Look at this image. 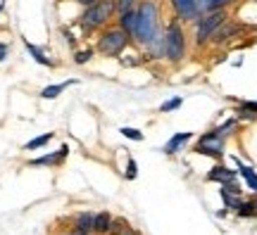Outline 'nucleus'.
<instances>
[{
  "instance_id": "obj_24",
  "label": "nucleus",
  "mask_w": 257,
  "mask_h": 235,
  "mask_svg": "<svg viewBox=\"0 0 257 235\" xmlns=\"http://www.w3.org/2000/svg\"><path fill=\"white\" fill-rule=\"evenodd\" d=\"M221 199H224V204L229 209H238L240 207V195H233V192H226V190H221Z\"/></svg>"
},
{
  "instance_id": "obj_5",
  "label": "nucleus",
  "mask_w": 257,
  "mask_h": 235,
  "mask_svg": "<svg viewBox=\"0 0 257 235\" xmlns=\"http://www.w3.org/2000/svg\"><path fill=\"white\" fill-rule=\"evenodd\" d=\"M229 19V10H212V12H202L200 19L195 22V46H205L210 43L214 31Z\"/></svg>"
},
{
  "instance_id": "obj_35",
  "label": "nucleus",
  "mask_w": 257,
  "mask_h": 235,
  "mask_svg": "<svg viewBox=\"0 0 257 235\" xmlns=\"http://www.w3.org/2000/svg\"><path fill=\"white\" fill-rule=\"evenodd\" d=\"M62 235H76V233H74V230H69V233H62Z\"/></svg>"
},
{
  "instance_id": "obj_9",
  "label": "nucleus",
  "mask_w": 257,
  "mask_h": 235,
  "mask_svg": "<svg viewBox=\"0 0 257 235\" xmlns=\"http://www.w3.org/2000/svg\"><path fill=\"white\" fill-rule=\"evenodd\" d=\"M67 154H69V147L62 145L57 152H50V154H43V157H38V159H31L29 166L34 169V166H60V164L67 159Z\"/></svg>"
},
{
  "instance_id": "obj_17",
  "label": "nucleus",
  "mask_w": 257,
  "mask_h": 235,
  "mask_svg": "<svg viewBox=\"0 0 257 235\" xmlns=\"http://www.w3.org/2000/svg\"><path fill=\"white\" fill-rule=\"evenodd\" d=\"M110 235H141L136 228L128 223L124 216H114L112 221V228H110Z\"/></svg>"
},
{
  "instance_id": "obj_22",
  "label": "nucleus",
  "mask_w": 257,
  "mask_h": 235,
  "mask_svg": "<svg viewBox=\"0 0 257 235\" xmlns=\"http://www.w3.org/2000/svg\"><path fill=\"white\" fill-rule=\"evenodd\" d=\"M236 112L240 119H257V102H240Z\"/></svg>"
},
{
  "instance_id": "obj_21",
  "label": "nucleus",
  "mask_w": 257,
  "mask_h": 235,
  "mask_svg": "<svg viewBox=\"0 0 257 235\" xmlns=\"http://www.w3.org/2000/svg\"><path fill=\"white\" fill-rule=\"evenodd\" d=\"M238 173L245 178V183H248V188L252 190V192H257V173L252 166H245V164H238Z\"/></svg>"
},
{
  "instance_id": "obj_32",
  "label": "nucleus",
  "mask_w": 257,
  "mask_h": 235,
  "mask_svg": "<svg viewBox=\"0 0 257 235\" xmlns=\"http://www.w3.org/2000/svg\"><path fill=\"white\" fill-rule=\"evenodd\" d=\"M62 36H64V41H67V46H72V48H76V36H74L69 29H62Z\"/></svg>"
},
{
  "instance_id": "obj_7",
  "label": "nucleus",
  "mask_w": 257,
  "mask_h": 235,
  "mask_svg": "<svg viewBox=\"0 0 257 235\" xmlns=\"http://www.w3.org/2000/svg\"><path fill=\"white\" fill-rule=\"evenodd\" d=\"M172 5H174L179 22H198L202 15L198 0H172Z\"/></svg>"
},
{
  "instance_id": "obj_11",
  "label": "nucleus",
  "mask_w": 257,
  "mask_h": 235,
  "mask_svg": "<svg viewBox=\"0 0 257 235\" xmlns=\"http://www.w3.org/2000/svg\"><path fill=\"white\" fill-rule=\"evenodd\" d=\"M236 176L238 173L233 171V169H226V166H221V164H217L212 171H207V181H212V183H229V181H236Z\"/></svg>"
},
{
  "instance_id": "obj_16",
  "label": "nucleus",
  "mask_w": 257,
  "mask_h": 235,
  "mask_svg": "<svg viewBox=\"0 0 257 235\" xmlns=\"http://www.w3.org/2000/svg\"><path fill=\"white\" fill-rule=\"evenodd\" d=\"M146 48V57L148 60H162L165 57V34L160 38H155V41H150Z\"/></svg>"
},
{
  "instance_id": "obj_33",
  "label": "nucleus",
  "mask_w": 257,
  "mask_h": 235,
  "mask_svg": "<svg viewBox=\"0 0 257 235\" xmlns=\"http://www.w3.org/2000/svg\"><path fill=\"white\" fill-rule=\"evenodd\" d=\"M8 53H10V46H8V43H0V62L8 57Z\"/></svg>"
},
{
  "instance_id": "obj_20",
  "label": "nucleus",
  "mask_w": 257,
  "mask_h": 235,
  "mask_svg": "<svg viewBox=\"0 0 257 235\" xmlns=\"http://www.w3.org/2000/svg\"><path fill=\"white\" fill-rule=\"evenodd\" d=\"M55 138V133L50 131V133H43V136H38V138H34V140H29L27 145H24V150L27 152H34V150H41V147H46L50 140Z\"/></svg>"
},
{
  "instance_id": "obj_26",
  "label": "nucleus",
  "mask_w": 257,
  "mask_h": 235,
  "mask_svg": "<svg viewBox=\"0 0 257 235\" xmlns=\"http://www.w3.org/2000/svg\"><path fill=\"white\" fill-rule=\"evenodd\" d=\"M119 133H121L124 138H128V140H136V143H141V140H143V133H141L138 128L124 126V128H119Z\"/></svg>"
},
{
  "instance_id": "obj_13",
  "label": "nucleus",
  "mask_w": 257,
  "mask_h": 235,
  "mask_svg": "<svg viewBox=\"0 0 257 235\" xmlns=\"http://www.w3.org/2000/svg\"><path fill=\"white\" fill-rule=\"evenodd\" d=\"M191 138H193L191 131H184V133H176V136H172L169 140H167V145L162 147V152H165V154H176L179 150H181V147H184L186 143H188V140H191Z\"/></svg>"
},
{
  "instance_id": "obj_18",
  "label": "nucleus",
  "mask_w": 257,
  "mask_h": 235,
  "mask_svg": "<svg viewBox=\"0 0 257 235\" xmlns=\"http://www.w3.org/2000/svg\"><path fill=\"white\" fill-rule=\"evenodd\" d=\"M74 79L72 81H62V83H55V86H46V88H43V91H41V98L43 100H55L57 95H60V93L64 91V88H69V86H74Z\"/></svg>"
},
{
  "instance_id": "obj_4",
  "label": "nucleus",
  "mask_w": 257,
  "mask_h": 235,
  "mask_svg": "<svg viewBox=\"0 0 257 235\" xmlns=\"http://www.w3.org/2000/svg\"><path fill=\"white\" fill-rule=\"evenodd\" d=\"M186 31L181 27L179 19H172L165 29V60H169L172 64L184 62L186 57Z\"/></svg>"
},
{
  "instance_id": "obj_29",
  "label": "nucleus",
  "mask_w": 257,
  "mask_h": 235,
  "mask_svg": "<svg viewBox=\"0 0 257 235\" xmlns=\"http://www.w3.org/2000/svg\"><path fill=\"white\" fill-rule=\"evenodd\" d=\"M124 176H126L128 181H134L138 176V164H136V159L134 157H128V162H126V171H124Z\"/></svg>"
},
{
  "instance_id": "obj_19",
  "label": "nucleus",
  "mask_w": 257,
  "mask_h": 235,
  "mask_svg": "<svg viewBox=\"0 0 257 235\" xmlns=\"http://www.w3.org/2000/svg\"><path fill=\"white\" fill-rule=\"evenodd\" d=\"M236 0H198L200 12H212V10H226L229 5H233Z\"/></svg>"
},
{
  "instance_id": "obj_31",
  "label": "nucleus",
  "mask_w": 257,
  "mask_h": 235,
  "mask_svg": "<svg viewBox=\"0 0 257 235\" xmlns=\"http://www.w3.org/2000/svg\"><path fill=\"white\" fill-rule=\"evenodd\" d=\"M221 190H226V192H233V195H240V185H238L236 181L221 183Z\"/></svg>"
},
{
  "instance_id": "obj_27",
  "label": "nucleus",
  "mask_w": 257,
  "mask_h": 235,
  "mask_svg": "<svg viewBox=\"0 0 257 235\" xmlns=\"http://www.w3.org/2000/svg\"><path fill=\"white\" fill-rule=\"evenodd\" d=\"M236 126H238V119H226V121H224L221 126H217L214 131H217L219 136H226V133H231V131H233Z\"/></svg>"
},
{
  "instance_id": "obj_28",
  "label": "nucleus",
  "mask_w": 257,
  "mask_h": 235,
  "mask_svg": "<svg viewBox=\"0 0 257 235\" xmlns=\"http://www.w3.org/2000/svg\"><path fill=\"white\" fill-rule=\"evenodd\" d=\"M181 102H184L181 98H172V100H167V102H162V107H160V112H162V114H167V112H174V109L181 107Z\"/></svg>"
},
{
  "instance_id": "obj_10",
  "label": "nucleus",
  "mask_w": 257,
  "mask_h": 235,
  "mask_svg": "<svg viewBox=\"0 0 257 235\" xmlns=\"http://www.w3.org/2000/svg\"><path fill=\"white\" fill-rule=\"evenodd\" d=\"M117 27L124 29L128 36H131V41H134L136 27H138V10L131 8V10H126V12H119V15H117Z\"/></svg>"
},
{
  "instance_id": "obj_23",
  "label": "nucleus",
  "mask_w": 257,
  "mask_h": 235,
  "mask_svg": "<svg viewBox=\"0 0 257 235\" xmlns=\"http://www.w3.org/2000/svg\"><path fill=\"white\" fill-rule=\"evenodd\" d=\"M238 216L248 218V216H257V199H250V202H240V207L236 209Z\"/></svg>"
},
{
  "instance_id": "obj_6",
  "label": "nucleus",
  "mask_w": 257,
  "mask_h": 235,
  "mask_svg": "<svg viewBox=\"0 0 257 235\" xmlns=\"http://www.w3.org/2000/svg\"><path fill=\"white\" fill-rule=\"evenodd\" d=\"M198 154H205V157H212V159H221L224 157V150H226V138L219 136L217 131H210L200 136L198 145L193 147Z\"/></svg>"
},
{
  "instance_id": "obj_3",
  "label": "nucleus",
  "mask_w": 257,
  "mask_h": 235,
  "mask_svg": "<svg viewBox=\"0 0 257 235\" xmlns=\"http://www.w3.org/2000/svg\"><path fill=\"white\" fill-rule=\"evenodd\" d=\"M134 41L124 29L119 27H105L98 36V43H95V53H100L102 57H119Z\"/></svg>"
},
{
  "instance_id": "obj_1",
  "label": "nucleus",
  "mask_w": 257,
  "mask_h": 235,
  "mask_svg": "<svg viewBox=\"0 0 257 235\" xmlns=\"http://www.w3.org/2000/svg\"><path fill=\"white\" fill-rule=\"evenodd\" d=\"M136 10H138V27H136L134 43L148 46L150 41L162 36V29H160V8H157L155 0H141L136 5Z\"/></svg>"
},
{
  "instance_id": "obj_15",
  "label": "nucleus",
  "mask_w": 257,
  "mask_h": 235,
  "mask_svg": "<svg viewBox=\"0 0 257 235\" xmlns=\"http://www.w3.org/2000/svg\"><path fill=\"white\" fill-rule=\"evenodd\" d=\"M24 48H27L29 55H31V57H34L38 64H43V67H57V62L53 60V57H48V55L43 53L41 48L34 46V43H31V41H27V38H24Z\"/></svg>"
},
{
  "instance_id": "obj_34",
  "label": "nucleus",
  "mask_w": 257,
  "mask_h": 235,
  "mask_svg": "<svg viewBox=\"0 0 257 235\" xmlns=\"http://www.w3.org/2000/svg\"><path fill=\"white\" fill-rule=\"evenodd\" d=\"M79 5H83V8H88V5H93V3H98V0H76Z\"/></svg>"
},
{
  "instance_id": "obj_25",
  "label": "nucleus",
  "mask_w": 257,
  "mask_h": 235,
  "mask_svg": "<svg viewBox=\"0 0 257 235\" xmlns=\"http://www.w3.org/2000/svg\"><path fill=\"white\" fill-rule=\"evenodd\" d=\"M93 55H95V50H93V48H83V50H79V53L74 55V62H76V64H86V62H91Z\"/></svg>"
},
{
  "instance_id": "obj_14",
  "label": "nucleus",
  "mask_w": 257,
  "mask_h": 235,
  "mask_svg": "<svg viewBox=\"0 0 257 235\" xmlns=\"http://www.w3.org/2000/svg\"><path fill=\"white\" fill-rule=\"evenodd\" d=\"M93 223H95V211H79L74 216V228L76 230H83V233H93Z\"/></svg>"
},
{
  "instance_id": "obj_2",
  "label": "nucleus",
  "mask_w": 257,
  "mask_h": 235,
  "mask_svg": "<svg viewBox=\"0 0 257 235\" xmlns=\"http://www.w3.org/2000/svg\"><path fill=\"white\" fill-rule=\"evenodd\" d=\"M114 17H117V0H98L88 8H83L79 24H81L83 34L88 36L95 31H102Z\"/></svg>"
},
{
  "instance_id": "obj_12",
  "label": "nucleus",
  "mask_w": 257,
  "mask_h": 235,
  "mask_svg": "<svg viewBox=\"0 0 257 235\" xmlns=\"http://www.w3.org/2000/svg\"><path fill=\"white\" fill-rule=\"evenodd\" d=\"M112 216L110 211H95V223H93V235H110L112 228Z\"/></svg>"
},
{
  "instance_id": "obj_8",
  "label": "nucleus",
  "mask_w": 257,
  "mask_h": 235,
  "mask_svg": "<svg viewBox=\"0 0 257 235\" xmlns=\"http://www.w3.org/2000/svg\"><path fill=\"white\" fill-rule=\"evenodd\" d=\"M243 29H245L243 24H236V22H229V19H226V22H224V24L214 31V36H212L210 43H214V46H224V43H229L231 38L238 36Z\"/></svg>"
},
{
  "instance_id": "obj_30",
  "label": "nucleus",
  "mask_w": 257,
  "mask_h": 235,
  "mask_svg": "<svg viewBox=\"0 0 257 235\" xmlns=\"http://www.w3.org/2000/svg\"><path fill=\"white\" fill-rule=\"evenodd\" d=\"M141 0H117V15L119 12H126V10H131V8H136Z\"/></svg>"
}]
</instances>
